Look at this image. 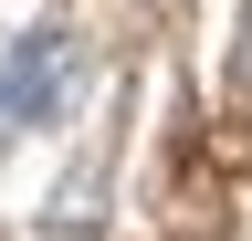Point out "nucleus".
<instances>
[{"mask_svg":"<svg viewBox=\"0 0 252 241\" xmlns=\"http://www.w3.org/2000/svg\"><path fill=\"white\" fill-rule=\"evenodd\" d=\"M53 84H63V42L53 32H21L11 53H0V136L32 126V115L53 105Z\"/></svg>","mask_w":252,"mask_h":241,"instance_id":"f257e3e1","label":"nucleus"}]
</instances>
